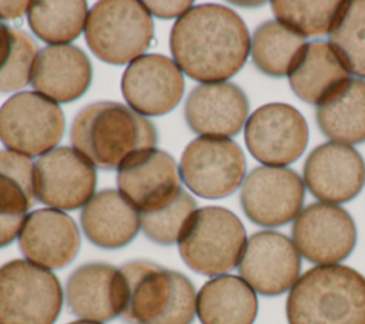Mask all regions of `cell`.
Masks as SVG:
<instances>
[{
  "mask_svg": "<svg viewBox=\"0 0 365 324\" xmlns=\"http://www.w3.org/2000/svg\"><path fill=\"white\" fill-rule=\"evenodd\" d=\"M251 39L244 20L230 7L200 4L180 17L170 34L174 63L190 79L222 83L245 64Z\"/></svg>",
  "mask_w": 365,
  "mask_h": 324,
  "instance_id": "6da1fadb",
  "label": "cell"
},
{
  "mask_svg": "<svg viewBox=\"0 0 365 324\" xmlns=\"http://www.w3.org/2000/svg\"><path fill=\"white\" fill-rule=\"evenodd\" d=\"M74 148L94 166L118 168L138 151L154 148L157 130L144 116L115 101H98L81 108L73 120Z\"/></svg>",
  "mask_w": 365,
  "mask_h": 324,
  "instance_id": "7a4b0ae2",
  "label": "cell"
},
{
  "mask_svg": "<svg viewBox=\"0 0 365 324\" xmlns=\"http://www.w3.org/2000/svg\"><path fill=\"white\" fill-rule=\"evenodd\" d=\"M289 324H365V277L331 264L305 271L287 298Z\"/></svg>",
  "mask_w": 365,
  "mask_h": 324,
  "instance_id": "3957f363",
  "label": "cell"
},
{
  "mask_svg": "<svg viewBox=\"0 0 365 324\" xmlns=\"http://www.w3.org/2000/svg\"><path fill=\"white\" fill-rule=\"evenodd\" d=\"M125 283L123 318L130 324H191L197 313L192 283L181 273L147 260L121 268Z\"/></svg>",
  "mask_w": 365,
  "mask_h": 324,
  "instance_id": "277c9868",
  "label": "cell"
},
{
  "mask_svg": "<svg viewBox=\"0 0 365 324\" xmlns=\"http://www.w3.org/2000/svg\"><path fill=\"white\" fill-rule=\"evenodd\" d=\"M84 34L97 59L120 66L145 53L154 37V23L143 1L103 0L88 11Z\"/></svg>",
  "mask_w": 365,
  "mask_h": 324,
  "instance_id": "5b68a950",
  "label": "cell"
},
{
  "mask_svg": "<svg viewBox=\"0 0 365 324\" xmlns=\"http://www.w3.org/2000/svg\"><path fill=\"white\" fill-rule=\"evenodd\" d=\"M245 244L241 220L224 207L210 206L192 214L178 240V250L191 270L212 277L238 265Z\"/></svg>",
  "mask_w": 365,
  "mask_h": 324,
  "instance_id": "8992f818",
  "label": "cell"
},
{
  "mask_svg": "<svg viewBox=\"0 0 365 324\" xmlns=\"http://www.w3.org/2000/svg\"><path fill=\"white\" fill-rule=\"evenodd\" d=\"M63 307V288L47 268L29 260L0 267V324H54Z\"/></svg>",
  "mask_w": 365,
  "mask_h": 324,
  "instance_id": "52a82bcc",
  "label": "cell"
},
{
  "mask_svg": "<svg viewBox=\"0 0 365 324\" xmlns=\"http://www.w3.org/2000/svg\"><path fill=\"white\" fill-rule=\"evenodd\" d=\"M64 126L58 104L37 91L17 93L0 107V141L9 151L29 158L51 151Z\"/></svg>",
  "mask_w": 365,
  "mask_h": 324,
  "instance_id": "ba28073f",
  "label": "cell"
},
{
  "mask_svg": "<svg viewBox=\"0 0 365 324\" xmlns=\"http://www.w3.org/2000/svg\"><path fill=\"white\" fill-rule=\"evenodd\" d=\"M180 177L202 198L231 196L244 181L247 161L241 147L225 137H198L184 150Z\"/></svg>",
  "mask_w": 365,
  "mask_h": 324,
  "instance_id": "9c48e42d",
  "label": "cell"
},
{
  "mask_svg": "<svg viewBox=\"0 0 365 324\" xmlns=\"http://www.w3.org/2000/svg\"><path fill=\"white\" fill-rule=\"evenodd\" d=\"M244 138L255 160L265 166L284 167L302 156L309 131L304 116L295 107L269 103L247 118Z\"/></svg>",
  "mask_w": 365,
  "mask_h": 324,
  "instance_id": "30bf717a",
  "label": "cell"
},
{
  "mask_svg": "<svg viewBox=\"0 0 365 324\" xmlns=\"http://www.w3.org/2000/svg\"><path fill=\"white\" fill-rule=\"evenodd\" d=\"M96 184L93 163L71 147H56L34 163V196L51 208L84 207L93 197Z\"/></svg>",
  "mask_w": 365,
  "mask_h": 324,
  "instance_id": "8fae6325",
  "label": "cell"
},
{
  "mask_svg": "<svg viewBox=\"0 0 365 324\" xmlns=\"http://www.w3.org/2000/svg\"><path fill=\"white\" fill-rule=\"evenodd\" d=\"M305 187L301 177L287 167L254 168L241 187V207L245 216L262 227H278L301 213Z\"/></svg>",
  "mask_w": 365,
  "mask_h": 324,
  "instance_id": "7c38bea8",
  "label": "cell"
},
{
  "mask_svg": "<svg viewBox=\"0 0 365 324\" xmlns=\"http://www.w3.org/2000/svg\"><path fill=\"white\" fill-rule=\"evenodd\" d=\"M292 240L308 261L331 265L352 253L356 243V227L342 207L314 203L297 216L292 224Z\"/></svg>",
  "mask_w": 365,
  "mask_h": 324,
  "instance_id": "4fadbf2b",
  "label": "cell"
},
{
  "mask_svg": "<svg viewBox=\"0 0 365 324\" xmlns=\"http://www.w3.org/2000/svg\"><path fill=\"white\" fill-rule=\"evenodd\" d=\"M301 270V257L287 236L258 231L244 247L238 271L242 280L262 295H279L294 287Z\"/></svg>",
  "mask_w": 365,
  "mask_h": 324,
  "instance_id": "5bb4252c",
  "label": "cell"
},
{
  "mask_svg": "<svg viewBox=\"0 0 365 324\" xmlns=\"http://www.w3.org/2000/svg\"><path fill=\"white\" fill-rule=\"evenodd\" d=\"M121 91L135 113L144 117L163 116L182 98L184 76L174 60L163 54H143L127 66Z\"/></svg>",
  "mask_w": 365,
  "mask_h": 324,
  "instance_id": "9a60e30c",
  "label": "cell"
},
{
  "mask_svg": "<svg viewBox=\"0 0 365 324\" xmlns=\"http://www.w3.org/2000/svg\"><path fill=\"white\" fill-rule=\"evenodd\" d=\"M117 186L138 213L168 204L182 188L174 158L157 148L138 151L125 160L118 167Z\"/></svg>",
  "mask_w": 365,
  "mask_h": 324,
  "instance_id": "2e32d148",
  "label": "cell"
},
{
  "mask_svg": "<svg viewBox=\"0 0 365 324\" xmlns=\"http://www.w3.org/2000/svg\"><path fill=\"white\" fill-rule=\"evenodd\" d=\"M304 180L317 198L329 204L346 203L356 197L365 184V161L351 146L324 143L308 156Z\"/></svg>",
  "mask_w": 365,
  "mask_h": 324,
  "instance_id": "e0dca14e",
  "label": "cell"
},
{
  "mask_svg": "<svg viewBox=\"0 0 365 324\" xmlns=\"http://www.w3.org/2000/svg\"><path fill=\"white\" fill-rule=\"evenodd\" d=\"M125 283L120 268L87 263L76 268L66 284L68 310L87 321H110L124 308Z\"/></svg>",
  "mask_w": 365,
  "mask_h": 324,
  "instance_id": "ac0fdd59",
  "label": "cell"
},
{
  "mask_svg": "<svg viewBox=\"0 0 365 324\" xmlns=\"http://www.w3.org/2000/svg\"><path fill=\"white\" fill-rule=\"evenodd\" d=\"M248 100L234 83L200 84L185 100L184 117L201 137H231L247 123Z\"/></svg>",
  "mask_w": 365,
  "mask_h": 324,
  "instance_id": "d6986e66",
  "label": "cell"
},
{
  "mask_svg": "<svg viewBox=\"0 0 365 324\" xmlns=\"http://www.w3.org/2000/svg\"><path fill=\"white\" fill-rule=\"evenodd\" d=\"M24 257L47 270L63 268L77 255L80 233L74 220L56 208L30 213L19 234Z\"/></svg>",
  "mask_w": 365,
  "mask_h": 324,
  "instance_id": "ffe728a7",
  "label": "cell"
},
{
  "mask_svg": "<svg viewBox=\"0 0 365 324\" xmlns=\"http://www.w3.org/2000/svg\"><path fill=\"white\" fill-rule=\"evenodd\" d=\"M91 76V63L81 49L47 46L37 53L30 83L54 103H71L88 90Z\"/></svg>",
  "mask_w": 365,
  "mask_h": 324,
  "instance_id": "44dd1931",
  "label": "cell"
},
{
  "mask_svg": "<svg viewBox=\"0 0 365 324\" xmlns=\"http://www.w3.org/2000/svg\"><path fill=\"white\" fill-rule=\"evenodd\" d=\"M80 221L86 237L94 245L108 250L131 243L141 227L138 210L120 191L111 188L90 198L81 210Z\"/></svg>",
  "mask_w": 365,
  "mask_h": 324,
  "instance_id": "7402d4cb",
  "label": "cell"
},
{
  "mask_svg": "<svg viewBox=\"0 0 365 324\" xmlns=\"http://www.w3.org/2000/svg\"><path fill=\"white\" fill-rule=\"evenodd\" d=\"M34 197V163L26 156L0 150V248L20 234Z\"/></svg>",
  "mask_w": 365,
  "mask_h": 324,
  "instance_id": "603a6c76",
  "label": "cell"
},
{
  "mask_svg": "<svg viewBox=\"0 0 365 324\" xmlns=\"http://www.w3.org/2000/svg\"><path fill=\"white\" fill-rule=\"evenodd\" d=\"M349 74L329 43L315 40L304 47L288 80L292 91L302 101L318 106L349 80Z\"/></svg>",
  "mask_w": 365,
  "mask_h": 324,
  "instance_id": "cb8c5ba5",
  "label": "cell"
},
{
  "mask_svg": "<svg viewBox=\"0 0 365 324\" xmlns=\"http://www.w3.org/2000/svg\"><path fill=\"white\" fill-rule=\"evenodd\" d=\"M195 307L201 324H252L258 300L241 277L222 274L200 288Z\"/></svg>",
  "mask_w": 365,
  "mask_h": 324,
  "instance_id": "d4e9b609",
  "label": "cell"
},
{
  "mask_svg": "<svg viewBox=\"0 0 365 324\" xmlns=\"http://www.w3.org/2000/svg\"><path fill=\"white\" fill-rule=\"evenodd\" d=\"M321 131L342 144L365 141V81L349 79L317 106Z\"/></svg>",
  "mask_w": 365,
  "mask_h": 324,
  "instance_id": "484cf974",
  "label": "cell"
},
{
  "mask_svg": "<svg viewBox=\"0 0 365 324\" xmlns=\"http://www.w3.org/2000/svg\"><path fill=\"white\" fill-rule=\"evenodd\" d=\"M307 39L278 20H269L257 27L251 39V59L255 67L267 76H288Z\"/></svg>",
  "mask_w": 365,
  "mask_h": 324,
  "instance_id": "4316f807",
  "label": "cell"
},
{
  "mask_svg": "<svg viewBox=\"0 0 365 324\" xmlns=\"http://www.w3.org/2000/svg\"><path fill=\"white\" fill-rule=\"evenodd\" d=\"M88 16L87 1H31L27 23L31 31L51 46L67 44L84 30Z\"/></svg>",
  "mask_w": 365,
  "mask_h": 324,
  "instance_id": "83f0119b",
  "label": "cell"
},
{
  "mask_svg": "<svg viewBox=\"0 0 365 324\" xmlns=\"http://www.w3.org/2000/svg\"><path fill=\"white\" fill-rule=\"evenodd\" d=\"M328 36L346 70L365 79V0L342 1Z\"/></svg>",
  "mask_w": 365,
  "mask_h": 324,
  "instance_id": "f1b7e54d",
  "label": "cell"
},
{
  "mask_svg": "<svg viewBox=\"0 0 365 324\" xmlns=\"http://www.w3.org/2000/svg\"><path fill=\"white\" fill-rule=\"evenodd\" d=\"M195 211V200L181 188L168 204L148 213H140V224L144 234L151 241L171 245L178 243L185 226Z\"/></svg>",
  "mask_w": 365,
  "mask_h": 324,
  "instance_id": "f546056e",
  "label": "cell"
},
{
  "mask_svg": "<svg viewBox=\"0 0 365 324\" xmlns=\"http://www.w3.org/2000/svg\"><path fill=\"white\" fill-rule=\"evenodd\" d=\"M342 1H281L271 3L277 20L304 37L329 31Z\"/></svg>",
  "mask_w": 365,
  "mask_h": 324,
  "instance_id": "4dcf8cb0",
  "label": "cell"
},
{
  "mask_svg": "<svg viewBox=\"0 0 365 324\" xmlns=\"http://www.w3.org/2000/svg\"><path fill=\"white\" fill-rule=\"evenodd\" d=\"M37 53L33 39L24 31L17 30L14 51L0 73V93L16 91L31 81V71Z\"/></svg>",
  "mask_w": 365,
  "mask_h": 324,
  "instance_id": "1f68e13d",
  "label": "cell"
},
{
  "mask_svg": "<svg viewBox=\"0 0 365 324\" xmlns=\"http://www.w3.org/2000/svg\"><path fill=\"white\" fill-rule=\"evenodd\" d=\"M147 11L158 19H180L192 6L191 1H143Z\"/></svg>",
  "mask_w": 365,
  "mask_h": 324,
  "instance_id": "d6a6232c",
  "label": "cell"
},
{
  "mask_svg": "<svg viewBox=\"0 0 365 324\" xmlns=\"http://www.w3.org/2000/svg\"><path fill=\"white\" fill-rule=\"evenodd\" d=\"M16 34L17 30L9 27L3 21H0V73L6 67L7 61L10 60L14 46H16Z\"/></svg>",
  "mask_w": 365,
  "mask_h": 324,
  "instance_id": "836d02e7",
  "label": "cell"
},
{
  "mask_svg": "<svg viewBox=\"0 0 365 324\" xmlns=\"http://www.w3.org/2000/svg\"><path fill=\"white\" fill-rule=\"evenodd\" d=\"M31 1H0V20L21 17L30 7Z\"/></svg>",
  "mask_w": 365,
  "mask_h": 324,
  "instance_id": "e575fe53",
  "label": "cell"
},
{
  "mask_svg": "<svg viewBox=\"0 0 365 324\" xmlns=\"http://www.w3.org/2000/svg\"><path fill=\"white\" fill-rule=\"evenodd\" d=\"M68 324H101V323H96V321H87V320H78V321H73Z\"/></svg>",
  "mask_w": 365,
  "mask_h": 324,
  "instance_id": "d590c367",
  "label": "cell"
}]
</instances>
